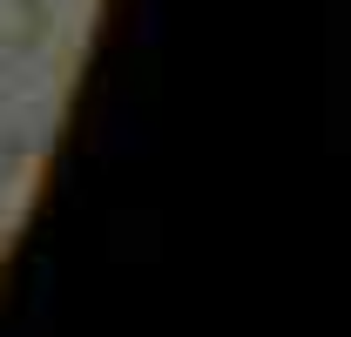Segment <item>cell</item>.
Listing matches in <instances>:
<instances>
[{
  "label": "cell",
  "mask_w": 351,
  "mask_h": 337,
  "mask_svg": "<svg viewBox=\"0 0 351 337\" xmlns=\"http://www.w3.org/2000/svg\"><path fill=\"white\" fill-rule=\"evenodd\" d=\"M47 34V0H0V61L34 54Z\"/></svg>",
  "instance_id": "cell-1"
}]
</instances>
